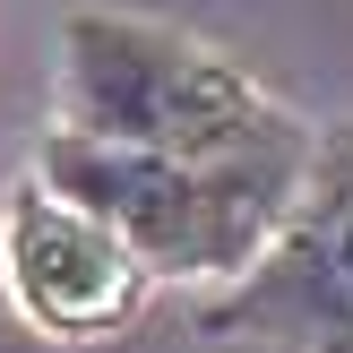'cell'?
<instances>
[{
	"mask_svg": "<svg viewBox=\"0 0 353 353\" xmlns=\"http://www.w3.org/2000/svg\"><path fill=\"white\" fill-rule=\"evenodd\" d=\"M319 164V130L285 138V147L233 155V164H181V155H147V147H112V138H78L52 130L43 138V181L61 199H78L86 216H103L147 276H250L276 250V233L293 224Z\"/></svg>",
	"mask_w": 353,
	"mask_h": 353,
	"instance_id": "cell-1",
	"label": "cell"
},
{
	"mask_svg": "<svg viewBox=\"0 0 353 353\" xmlns=\"http://www.w3.org/2000/svg\"><path fill=\"white\" fill-rule=\"evenodd\" d=\"M61 130L181 155V164H233V155L302 138L310 121L285 112L207 34L130 9H78L61 26Z\"/></svg>",
	"mask_w": 353,
	"mask_h": 353,
	"instance_id": "cell-2",
	"label": "cell"
},
{
	"mask_svg": "<svg viewBox=\"0 0 353 353\" xmlns=\"http://www.w3.org/2000/svg\"><path fill=\"white\" fill-rule=\"evenodd\" d=\"M0 276L43 336H112L147 302V259L103 216L61 199L43 172L0 199Z\"/></svg>",
	"mask_w": 353,
	"mask_h": 353,
	"instance_id": "cell-4",
	"label": "cell"
},
{
	"mask_svg": "<svg viewBox=\"0 0 353 353\" xmlns=\"http://www.w3.org/2000/svg\"><path fill=\"white\" fill-rule=\"evenodd\" d=\"M199 327L268 353H353V121L319 130L293 224L233 293L199 310Z\"/></svg>",
	"mask_w": 353,
	"mask_h": 353,
	"instance_id": "cell-3",
	"label": "cell"
}]
</instances>
